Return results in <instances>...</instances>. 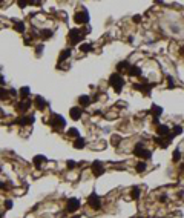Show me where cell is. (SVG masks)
<instances>
[{
  "label": "cell",
  "instance_id": "1",
  "mask_svg": "<svg viewBox=\"0 0 184 218\" xmlns=\"http://www.w3.org/2000/svg\"><path fill=\"white\" fill-rule=\"evenodd\" d=\"M109 84L114 88L115 92H121L123 88H124V78L121 77L118 72H115V74H112L109 77Z\"/></svg>",
  "mask_w": 184,
  "mask_h": 218
},
{
  "label": "cell",
  "instance_id": "2",
  "mask_svg": "<svg viewBox=\"0 0 184 218\" xmlns=\"http://www.w3.org/2000/svg\"><path fill=\"white\" fill-rule=\"evenodd\" d=\"M133 155L138 157V158H141V160H147V158L152 157V152L149 149H146L144 143H137L135 149H133Z\"/></svg>",
  "mask_w": 184,
  "mask_h": 218
},
{
  "label": "cell",
  "instance_id": "3",
  "mask_svg": "<svg viewBox=\"0 0 184 218\" xmlns=\"http://www.w3.org/2000/svg\"><path fill=\"white\" fill-rule=\"evenodd\" d=\"M51 126H52L54 131L61 132V131L65 129V126H66V120L61 117V115L54 114V115H52V120H51Z\"/></svg>",
  "mask_w": 184,
  "mask_h": 218
},
{
  "label": "cell",
  "instance_id": "4",
  "mask_svg": "<svg viewBox=\"0 0 184 218\" xmlns=\"http://www.w3.org/2000/svg\"><path fill=\"white\" fill-rule=\"evenodd\" d=\"M84 37V32L82 29H71L68 32V40L71 45H77V43H80V40H82Z\"/></svg>",
  "mask_w": 184,
  "mask_h": 218
},
{
  "label": "cell",
  "instance_id": "5",
  "mask_svg": "<svg viewBox=\"0 0 184 218\" xmlns=\"http://www.w3.org/2000/svg\"><path fill=\"white\" fill-rule=\"evenodd\" d=\"M88 204H89V207L94 209V211H100V209H101V200H100V197H98L95 192H92L91 195H89Z\"/></svg>",
  "mask_w": 184,
  "mask_h": 218
},
{
  "label": "cell",
  "instance_id": "6",
  "mask_svg": "<svg viewBox=\"0 0 184 218\" xmlns=\"http://www.w3.org/2000/svg\"><path fill=\"white\" fill-rule=\"evenodd\" d=\"M80 206H82V203H80L78 198H69L68 203H66V211L69 213H74L80 209Z\"/></svg>",
  "mask_w": 184,
  "mask_h": 218
},
{
  "label": "cell",
  "instance_id": "7",
  "mask_svg": "<svg viewBox=\"0 0 184 218\" xmlns=\"http://www.w3.org/2000/svg\"><path fill=\"white\" fill-rule=\"evenodd\" d=\"M74 20L77 22L78 25H86L88 22H89V14H88V11H86V9H80V11H77V14H75Z\"/></svg>",
  "mask_w": 184,
  "mask_h": 218
},
{
  "label": "cell",
  "instance_id": "8",
  "mask_svg": "<svg viewBox=\"0 0 184 218\" xmlns=\"http://www.w3.org/2000/svg\"><path fill=\"white\" fill-rule=\"evenodd\" d=\"M31 106H32V101L31 100H22V101H19V103L16 105V109L19 111L20 114H25V112H28V111L31 109Z\"/></svg>",
  "mask_w": 184,
  "mask_h": 218
},
{
  "label": "cell",
  "instance_id": "9",
  "mask_svg": "<svg viewBox=\"0 0 184 218\" xmlns=\"http://www.w3.org/2000/svg\"><path fill=\"white\" fill-rule=\"evenodd\" d=\"M91 171L95 177H101L103 173H104V164L101 161H94L92 166H91Z\"/></svg>",
  "mask_w": 184,
  "mask_h": 218
},
{
  "label": "cell",
  "instance_id": "10",
  "mask_svg": "<svg viewBox=\"0 0 184 218\" xmlns=\"http://www.w3.org/2000/svg\"><path fill=\"white\" fill-rule=\"evenodd\" d=\"M156 135L161 137V138H166V137H170L172 134H170V128L167 126V124H158L156 126Z\"/></svg>",
  "mask_w": 184,
  "mask_h": 218
},
{
  "label": "cell",
  "instance_id": "11",
  "mask_svg": "<svg viewBox=\"0 0 184 218\" xmlns=\"http://www.w3.org/2000/svg\"><path fill=\"white\" fill-rule=\"evenodd\" d=\"M154 86L152 83H146V82H143V83H135L133 84V89H138V91H141V92H144V95H149L150 94V88Z\"/></svg>",
  "mask_w": 184,
  "mask_h": 218
},
{
  "label": "cell",
  "instance_id": "12",
  "mask_svg": "<svg viewBox=\"0 0 184 218\" xmlns=\"http://www.w3.org/2000/svg\"><path fill=\"white\" fill-rule=\"evenodd\" d=\"M32 105H34L38 111H44V109L48 108V101L44 100L42 95H35V99H34V101H32Z\"/></svg>",
  "mask_w": 184,
  "mask_h": 218
},
{
  "label": "cell",
  "instance_id": "13",
  "mask_svg": "<svg viewBox=\"0 0 184 218\" xmlns=\"http://www.w3.org/2000/svg\"><path fill=\"white\" fill-rule=\"evenodd\" d=\"M34 120H35V117H34L32 114H31V115L26 114V115H22V117H19V120H17L16 123L20 124V126H28V124H32V123H34Z\"/></svg>",
  "mask_w": 184,
  "mask_h": 218
},
{
  "label": "cell",
  "instance_id": "14",
  "mask_svg": "<svg viewBox=\"0 0 184 218\" xmlns=\"http://www.w3.org/2000/svg\"><path fill=\"white\" fill-rule=\"evenodd\" d=\"M69 115H71V118H72V120H75V121H77V120L82 118L83 111L80 109V106H74V108L69 109Z\"/></svg>",
  "mask_w": 184,
  "mask_h": 218
},
{
  "label": "cell",
  "instance_id": "15",
  "mask_svg": "<svg viewBox=\"0 0 184 218\" xmlns=\"http://www.w3.org/2000/svg\"><path fill=\"white\" fill-rule=\"evenodd\" d=\"M127 74H129V77H140L143 74V69L137 65H131V68L127 69Z\"/></svg>",
  "mask_w": 184,
  "mask_h": 218
},
{
  "label": "cell",
  "instance_id": "16",
  "mask_svg": "<svg viewBox=\"0 0 184 218\" xmlns=\"http://www.w3.org/2000/svg\"><path fill=\"white\" fill-rule=\"evenodd\" d=\"M19 95H20V99L22 100H29V95H31V89L28 86H23L22 89L19 91Z\"/></svg>",
  "mask_w": 184,
  "mask_h": 218
},
{
  "label": "cell",
  "instance_id": "17",
  "mask_svg": "<svg viewBox=\"0 0 184 218\" xmlns=\"http://www.w3.org/2000/svg\"><path fill=\"white\" fill-rule=\"evenodd\" d=\"M129 68H131V63H129V61H126V60H124V61H120V63L118 65H117V72H124V71H127Z\"/></svg>",
  "mask_w": 184,
  "mask_h": 218
},
{
  "label": "cell",
  "instance_id": "18",
  "mask_svg": "<svg viewBox=\"0 0 184 218\" xmlns=\"http://www.w3.org/2000/svg\"><path fill=\"white\" fill-rule=\"evenodd\" d=\"M71 57V49H68V48H66V49H63L60 52V57H58V65L60 63H63L65 60H68Z\"/></svg>",
  "mask_w": 184,
  "mask_h": 218
},
{
  "label": "cell",
  "instance_id": "19",
  "mask_svg": "<svg viewBox=\"0 0 184 218\" xmlns=\"http://www.w3.org/2000/svg\"><path fill=\"white\" fill-rule=\"evenodd\" d=\"M150 114H152V117H154V118H158L160 115L163 114V109H161L158 105H152V108H150Z\"/></svg>",
  "mask_w": 184,
  "mask_h": 218
},
{
  "label": "cell",
  "instance_id": "20",
  "mask_svg": "<svg viewBox=\"0 0 184 218\" xmlns=\"http://www.w3.org/2000/svg\"><path fill=\"white\" fill-rule=\"evenodd\" d=\"M44 161H46V157H43V155H35L34 160H32V163H34L35 167H40Z\"/></svg>",
  "mask_w": 184,
  "mask_h": 218
},
{
  "label": "cell",
  "instance_id": "21",
  "mask_svg": "<svg viewBox=\"0 0 184 218\" xmlns=\"http://www.w3.org/2000/svg\"><path fill=\"white\" fill-rule=\"evenodd\" d=\"M91 97H88V95H82L78 99V103H80V106H83V108H86V106H89L91 105Z\"/></svg>",
  "mask_w": 184,
  "mask_h": 218
},
{
  "label": "cell",
  "instance_id": "22",
  "mask_svg": "<svg viewBox=\"0 0 184 218\" xmlns=\"http://www.w3.org/2000/svg\"><path fill=\"white\" fill-rule=\"evenodd\" d=\"M84 146H86V140H84V138H82V137L75 138V141H74V148L75 149H83Z\"/></svg>",
  "mask_w": 184,
  "mask_h": 218
},
{
  "label": "cell",
  "instance_id": "23",
  "mask_svg": "<svg viewBox=\"0 0 184 218\" xmlns=\"http://www.w3.org/2000/svg\"><path fill=\"white\" fill-rule=\"evenodd\" d=\"M14 29L17 31V32H20V34H25L26 26H25L23 22H16V23H14Z\"/></svg>",
  "mask_w": 184,
  "mask_h": 218
},
{
  "label": "cell",
  "instance_id": "24",
  "mask_svg": "<svg viewBox=\"0 0 184 218\" xmlns=\"http://www.w3.org/2000/svg\"><path fill=\"white\" fill-rule=\"evenodd\" d=\"M172 137H177V135H181L183 134V126H179V124H175L173 129H172Z\"/></svg>",
  "mask_w": 184,
  "mask_h": 218
},
{
  "label": "cell",
  "instance_id": "25",
  "mask_svg": "<svg viewBox=\"0 0 184 218\" xmlns=\"http://www.w3.org/2000/svg\"><path fill=\"white\" fill-rule=\"evenodd\" d=\"M135 167H137V172H140V173L147 171V164H146V161H138Z\"/></svg>",
  "mask_w": 184,
  "mask_h": 218
},
{
  "label": "cell",
  "instance_id": "26",
  "mask_svg": "<svg viewBox=\"0 0 184 218\" xmlns=\"http://www.w3.org/2000/svg\"><path fill=\"white\" fill-rule=\"evenodd\" d=\"M141 197V192H140V188H133L132 192H131V198L132 200H138Z\"/></svg>",
  "mask_w": 184,
  "mask_h": 218
},
{
  "label": "cell",
  "instance_id": "27",
  "mask_svg": "<svg viewBox=\"0 0 184 218\" xmlns=\"http://www.w3.org/2000/svg\"><path fill=\"white\" fill-rule=\"evenodd\" d=\"M40 37H42L43 40L51 38V37H52V31H51V29H43L42 32H40Z\"/></svg>",
  "mask_w": 184,
  "mask_h": 218
},
{
  "label": "cell",
  "instance_id": "28",
  "mask_svg": "<svg viewBox=\"0 0 184 218\" xmlns=\"http://www.w3.org/2000/svg\"><path fill=\"white\" fill-rule=\"evenodd\" d=\"M68 137H74V138H78V137H80L78 129H75V128H71V129H68Z\"/></svg>",
  "mask_w": 184,
  "mask_h": 218
},
{
  "label": "cell",
  "instance_id": "29",
  "mask_svg": "<svg viewBox=\"0 0 184 218\" xmlns=\"http://www.w3.org/2000/svg\"><path fill=\"white\" fill-rule=\"evenodd\" d=\"M9 97V91H6L3 86H0V100H6Z\"/></svg>",
  "mask_w": 184,
  "mask_h": 218
},
{
  "label": "cell",
  "instance_id": "30",
  "mask_svg": "<svg viewBox=\"0 0 184 218\" xmlns=\"http://www.w3.org/2000/svg\"><path fill=\"white\" fill-rule=\"evenodd\" d=\"M80 51L82 52H91L92 51V45L91 43H84V45L80 46Z\"/></svg>",
  "mask_w": 184,
  "mask_h": 218
},
{
  "label": "cell",
  "instance_id": "31",
  "mask_svg": "<svg viewBox=\"0 0 184 218\" xmlns=\"http://www.w3.org/2000/svg\"><path fill=\"white\" fill-rule=\"evenodd\" d=\"M172 160H173V163H178L179 160H181V151H179V149H177V151H175V152H173V157H172Z\"/></svg>",
  "mask_w": 184,
  "mask_h": 218
},
{
  "label": "cell",
  "instance_id": "32",
  "mask_svg": "<svg viewBox=\"0 0 184 218\" xmlns=\"http://www.w3.org/2000/svg\"><path fill=\"white\" fill-rule=\"evenodd\" d=\"M66 166H68L69 171H72V169H75V166H77V163H75V161H71V160H69V161H66Z\"/></svg>",
  "mask_w": 184,
  "mask_h": 218
},
{
  "label": "cell",
  "instance_id": "33",
  "mask_svg": "<svg viewBox=\"0 0 184 218\" xmlns=\"http://www.w3.org/2000/svg\"><path fill=\"white\" fill-rule=\"evenodd\" d=\"M42 51H43V43H38V45L35 46V54L40 55V54H42Z\"/></svg>",
  "mask_w": 184,
  "mask_h": 218
},
{
  "label": "cell",
  "instance_id": "34",
  "mask_svg": "<svg viewBox=\"0 0 184 218\" xmlns=\"http://www.w3.org/2000/svg\"><path fill=\"white\" fill-rule=\"evenodd\" d=\"M112 141H114V144H115V146H118V144H120V141H121V137L114 135V137H112Z\"/></svg>",
  "mask_w": 184,
  "mask_h": 218
},
{
  "label": "cell",
  "instance_id": "35",
  "mask_svg": "<svg viewBox=\"0 0 184 218\" xmlns=\"http://www.w3.org/2000/svg\"><path fill=\"white\" fill-rule=\"evenodd\" d=\"M5 207L9 211V209H12V200H6L5 201Z\"/></svg>",
  "mask_w": 184,
  "mask_h": 218
},
{
  "label": "cell",
  "instance_id": "36",
  "mask_svg": "<svg viewBox=\"0 0 184 218\" xmlns=\"http://www.w3.org/2000/svg\"><path fill=\"white\" fill-rule=\"evenodd\" d=\"M141 20H143L141 16H133V23H140Z\"/></svg>",
  "mask_w": 184,
  "mask_h": 218
},
{
  "label": "cell",
  "instance_id": "37",
  "mask_svg": "<svg viewBox=\"0 0 184 218\" xmlns=\"http://www.w3.org/2000/svg\"><path fill=\"white\" fill-rule=\"evenodd\" d=\"M9 95H11V97H16V95H19V94H17L16 89H9Z\"/></svg>",
  "mask_w": 184,
  "mask_h": 218
},
{
  "label": "cell",
  "instance_id": "38",
  "mask_svg": "<svg viewBox=\"0 0 184 218\" xmlns=\"http://www.w3.org/2000/svg\"><path fill=\"white\" fill-rule=\"evenodd\" d=\"M3 84H5V77L0 74V86H3Z\"/></svg>",
  "mask_w": 184,
  "mask_h": 218
},
{
  "label": "cell",
  "instance_id": "39",
  "mask_svg": "<svg viewBox=\"0 0 184 218\" xmlns=\"http://www.w3.org/2000/svg\"><path fill=\"white\" fill-rule=\"evenodd\" d=\"M19 6H20V8H25V6H28V2H19Z\"/></svg>",
  "mask_w": 184,
  "mask_h": 218
},
{
  "label": "cell",
  "instance_id": "40",
  "mask_svg": "<svg viewBox=\"0 0 184 218\" xmlns=\"http://www.w3.org/2000/svg\"><path fill=\"white\" fill-rule=\"evenodd\" d=\"M160 201H161V203L167 201V197H166V195H161V197H160Z\"/></svg>",
  "mask_w": 184,
  "mask_h": 218
},
{
  "label": "cell",
  "instance_id": "41",
  "mask_svg": "<svg viewBox=\"0 0 184 218\" xmlns=\"http://www.w3.org/2000/svg\"><path fill=\"white\" fill-rule=\"evenodd\" d=\"M152 123H154L155 126H158V124H160V120H158V118H152Z\"/></svg>",
  "mask_w": 184,
  "mask_h": 218
},
{
  "label": "cell",
  "instance_id": "42",
  "mask_svg": "<svg viewBox=\"0 0 184 218\" xmlns=\"http://www.w3.org/2000/svg\"><path fill=\"white\" fill-rule=\"evenodd\" d=\"M179 54H181V55H184V46L181 48V49H179Z\"/></svg>",
  "mask_w": 184,
  "mask_h": 218
},
{
  "label": "cell",
  "instance_id": "43",
  "mask_svg": "<svg viewBox=\"0 0 184 218\" xmlns=\"http://www.w3.org/2000/svg\"><path fill=\"white\" fill-rule=\"evenodd\" d=\"M72 218H80L78 215H72Z\"/></svg>",
  "mask_w": 184,
  "mask_h": 218
},
{
  "label": "cell",
  "instance_id": "44",
  "mask_svg": "<svg viewBox=\"0 0 184 218\" xmlns=\"http://www.w3.org/2000/svg\"><path fill=\"white\" fill-rule=\"evenodd\" d=\"M0 218H2V213H0Z\"/></svg>",
  "mask_w": 184,
  "mask_h": 218
},
{
  "label": "cell",
  "instance_id": "45",
  "mask_svg": "<svg viewBox=\"0 0 184 218\" xmlns=\"http://www.w3.org/2000/svg\"><path fill=\"white\" fill-rule=\"evenodd\" d=\"M132 218H137V217H132Z\"/></svg>",
  "mask_w": 184,
  "mask_h": 218
}]
</instances>
